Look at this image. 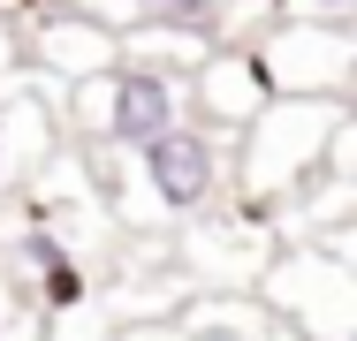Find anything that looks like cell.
Wrapping results in <instances>:
<instances>
[{"label":"cell","mask_w":357,"mask_h":341,"mask_svg":"<svg viewBox=\"0 0 357 341\" xmlns=\"http://www.w3.org/2000/svg\"><path fill=\"white\" fill-rule=\"evenodd\" d=\"M350 99H274L251 129L236 136V198L243 205H304L312 182L327 175V152L342 129Z\"/></svg>","instance_id":"obj_1"},{"label":"cell","mask_w":357,"mask_h":341,"mask_svg":"<svg viewBox=\"0 0 357 341\" xmlns=\"http://www.w3.org/2000/svg\"><path fill=\"white\" fill-rule=\"evenodd\" d=\"M183 122H190V76H167V68H144V61H122L69 91V129L99 152L137 159L144 144H160Z\"/></svg>","instance_id":"obj_2"},{"label":"cell","mask_w":357,"mask_h":341,"mask_svg":"<svg viewBox=\"0 0 357 341\" xmlns=\"http://www.w3.org/2000/svg\"><path fill=\"white\" fill-rule=\"evenodd\" d=\"M130 175H137L144 190V220H206L220 212V190H236V136L206 129V122H183V129H167L160 144H144L137 159H130Z\"/></svg>","instance_id":"obj_3"},{"label":"cell","mask_w":357,"mask_h":341,"mask_svg":"<svg viewBox=\"0 0 357 341\" xmlns=\"http://www.w3.org/2000/svg\"><path fill=\"white\" fill-rule=\"evenodd\" d=\"M259 296L304 341H357V266L342 251H327L319 235L289 243L282 258H274V273L259 280Z\"/></svg>","instance_id":"obj_4"},{"label":"cell","mask_w":357,"mask_h":341,"mask_svg":"<svg viewBox=\"0 0 357 341\" xmlns=\"http://www.w3.org/2000/svg\"><path fill=\"white\" fill-rule=\"evenodd\" d=\"M259 54L282 99H350L357 23H274Z\"/></svg>","instance_id":"obj_5"},{"label":"cell","mask_w":357,"mask_h":341,"mask_svg":"<svg viewBox=\"0 0 357 341\" xmlns=\"http://www.w3.org/2000/svg\"><path fill=\"white\" fill-rule=\"evenodd\" d=\"M274 99H282V91H274L259 46H220L213 61L190 76V122H206V129H220V136H243Z\"/></svg>","instance_id":"obj_6"},{"label":"cell","mask_w":357,"mask_h":341,"mask_svg":"<svg viewBox=\"0 0 357 341\" xmlns=\"http://www.w3.org/2000/svg\"><path fill=\"white\" fill-rule=\"evenodd\" d=\"M31 23H38V84H91V76H107V68H122V31L114 23H99V15H69V8H31Z\"/></svg>","instance_id":"obj_7"},{"label":"cell","mask_w":357,"mask_h":341,"mask_svg":"<svg viewBox=\"0 0 357 341\" xmlns=\"http://www.w3.org/2000/svg\"><path fill=\"white\" fill-rule=\"evenodd\" d=\"M61 129H69V114L46 106V91H31V84L0 91V190H8L23 167H46V159L61 152Z\"/></svg>","instance_id":"obj_8"},{"label":"cell","mask_w":357,"mask_h":341,"mask_svg":"<svg viewBox=\"0 0 357 341\" xmlns=\"http://www.w3.org/2000/svg\"><path fill=\"white\" fill-rule=\"evenodd\" d=\"M167 341H304V334L266 296H198V303H183Z\"/></svg>","instance_id":"obj_9"},{"label":"cell","mask_w":357,"mask_h":341,"mask_svg":"<svg viewBox=\"0 0 357 341\" xmlns=\"http://www.w3.org/2000/svg\"><path fill=\"white\" fill-rule=\"evenodd\" d=\"M99 15L114 31H137V23H198V31H213L220 23L213 0H99Z\"/></svg>","instance_id":"obj_10"},{"label":"cell","mask_w":357,"mask_h":341,"mask_svg":"<svg viewBox=\"0 0 357 341\" xmlns=\"http://www.w3.org/2000/svg\"><path fill=\"white\" fill-rule=\"evenodd\" d=\"M0 341H46V311H15L0 288Z\"/></svg>","instance_id":"obj_11"},{"label":"cell","mask_w":357,"mask_h":341,"mask_svg":"<svg viewBox=\"0 0 357 341\" xmlns=\"http://www.w3.org/2000/svg\"><path fill=\"white\" fill-rule=\"evenodd\" d=\"M46 341H107V326L84 319V311H69V319H46Z\"/></svg>","instance_id":"obj_12"},{"label":"cell","mask_w":357,"mask_h":341,"mask_svg":"<svg viewBox=\"0 0 357 341\" xmlns=\"http://www.w3.org/2000/svg\"><path fill=\"white\" fill-rule=\"evenodd\" d=\"M15 84H31V76H23V68H15V38H8V31H0V91H15Z\"/></svg>","instance_id":"obj_13"},{"label":"cell","mask_w":357,"mask_h":341,"mask_svg":"<svg viewBox=\"0 0 357 341\" xmlns=\"http://www.w3.org/2000/svg\"><path fill=\"white\" fill-rule=\"evenodd\" d=\"M350 106H357V76H350Z\"/></svg>","instance_id":"obj_14"},{"label":"cell","mask_w":357,"mask_h":341,"mask_svg":"<svg viewBox=\"0 0 357 341\" xmlns=\"http://www.w3.org/2000/svg\"><path fill=\"white\" fill-rule=\"evenodd\" d=\"M213 8H228V0H213Z\"/></svg>","instance_id":"obj_15"}]
</instances>
